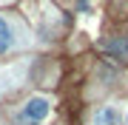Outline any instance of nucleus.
<instances>
[{
  "label": "nucleus",
  "instance_id": "obj_1",
  "mask_svg": "<svg viewBox=\"0 0 128 125\" xmlns=\"http://www.w3.org/2000/svg\"><path fill=\"white\" fill-rule=\"evenodd\" d=\"M48 114H51V100H48V97H40V94H37V97H28L26 105H23V111H20L23 122H28V125L46 122Z\"/></svg>",
  "mask_w": 128,
  "mask_h": 125
},
{
  "label": "nucleus",
  "instance_id": "obj_5",
  "mask_svg": "<svg viewBox=\"0 0 128 125\" xmlns=\"http://www.w3.org/2000/svg\"><path fill=\"white\" fill-rule=\"evenodd\" d=\"M125 122H128V111H125Z\"/></svg>",
  "mask_w": 128,
  "mask_h": 125
},
{
  "label": "nucleus",
  "instance_id": "obj_4",
  "mask_svg": "<svg viewBox=\"0 0 128 125\" xmlns=\"http://www.w3.org/2000/svg\"><path fill=\"white\" fill-rule=\"evenodd\" d=\"M105 51H111V54L122 57V60H128V40H117V43H102Z\"/></svg>",
  "mask_w": 128,
  "mask_h": 125
},
{
  "label": "nucleus",
  "instance_id": "obj_3",
  "mask_svg": "<svg viewBox=\"0 0 128 125\" xmlns=\"http://www.w3.org/2000/svg\"><path fill=\"white\" fill-rule=\"evenodd\" d=\"M12 43H14V37H12V26L6 23V17H0V54H6V51L12 48Z\"/></svg>",
  "mask_w": 128,
  "mask_h": 125
},
{
  "label": "nucleus",
  "instance_id": "obj_2",
  "mask_svg": "<svg viewBox=\"0 0 128 125\" xmlns=\"http://www.w3.org/2000/svg\"><path fill=\"white\" fill-rule=\"evenodd\" d=\"M94 125H125L122 122V114L111 105H102L94 111Z\"/></svg>",
  "mask_w": 128,
  "mask_h": 125
}]
</instances>
